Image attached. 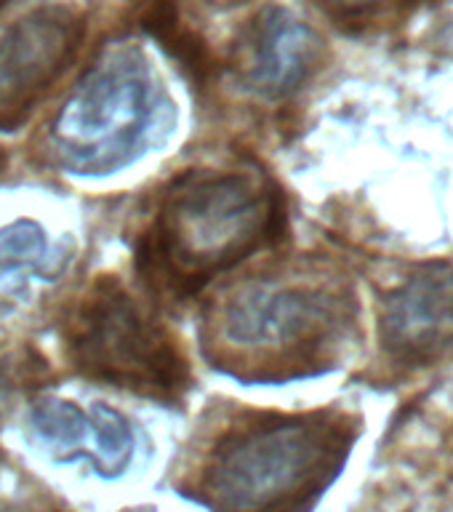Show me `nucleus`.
Here are the masks:
<instances>
[{
  "mask_svg": "<svg viewBox=\"0 0 453 512\" xmlns=\"http://www.w3.org/2000/svg\"><path fill=\"white\" fill-rule=\"evenodd\" d=\"M379 336L400 366L424 368L451 358L453 264H427L384 296Z\"/></svg>",
  "mask_w": 453,
  "mask_h": 512,
  "instance_id": "0eeeda50",
  "label": "nucleus"
},
{
  "mask_svg": "<svg viewBox=\"0 0 453 512\" xmlns=\"http://www.w3.org/2000/svg\"><path fill=\"white\" fill-rule=\"evenodd\" d=\"M0 166H3V155H0Z\"/></svg>",
  "mask_w": 453,
  "mask_h": 512,
  "instance_id": "4468645a",
  "label": "nucleus"
},
{
  "mask_svg": "<svg viewBox=\"0 0 453 512\" xmlns=\"http://www.w3.org/2000/svg\"><path fill=\"white\" fill-rule=\"evenodd\" d=\"M142 27L190 72L192 80L208 83L216 72V59L211 48L190 24L182 22L176 0H144Z\"/></svg>",
  "mask_w": 453,
  "mask_h": 512,
  "instance_id": "9d476101",
  "label": "nucleus"
},
{
  "mask_svg": "<svg viewBox=\"0 0 453 512\" xmlns=\"http://www.w3.org/2000/svg\"><path fill=\"white\" fill-rule=\"evenodd\" d=\"M355 430L334 411L262 416L208 454L200 502L214 512H307L350 456Z\"/></svg>",
  "mask_w": 453,
  "mask_h": 512,
  "instance_id": "f03ea898",
  "label": "nucleus"
},
{
  "mask_svg": "<svg viewBox=\"0 0 453 512\" xmlns=\"http://www.w3.org/2000/svg\"><path fill=\"white\" fill-rule=\"evenodd\" d=\"M86 38V16L67 3H43L0 27V131L24 123L62 78Z\"/></svg>",
  "mask_w": 453,
  "mask_h": 512,
  "instance_id": "423d86ee",
  "label": "nucleus"
},
{
  "mask_svg": "<svg viewBox=\"0 0 453 512\" xmlns=\"http://www.w3.org/2000/svg\"><path fill=\"white\" fill-rule=\"evenodd\" d=\"M283 219L280 192L254 171H187L139 238L136 264L155 291L187 299L214 275L278 243Z\"/></svg>",
  "mask_w": 453,
  "mask_h": 512,
  "instance_id": "f257e3e1",
  "label": "nucleus"
},
{
  "mask_svg": "<svg viewBox=\"0 0 453 512\" xmlns=\"http://www.w3.org/2000/svg\"><path fill=\"white\" fill-rule=\"evenodd\" d=\"M0 512H64L43 494H0Z\"/></svg>",
  "mask_w": 453,
  "mask_h": 512,
  "instance_id": "f8f14e48",
  "label": "nucleus"
},
{
  "mask_svg": "<svg viewBox=\"0 0 453 512\" xmlns=\"http://www.w3.org/2000/svg\"><path fill=\"white\" fill-rule=\"evenodd\" d=\"M48 254L46 230L38 222L19 219L0 230V278L38 270Z\"/></svg>",
  "mask_w": 453,
  "mask_h": 512,
  "instance_id": "9b49d317",
  "label": "nucleus"
},
{
  "mask_svg": "<svg viewBox=\"0 0 453 512\" xmlns=\"http://www.w3.org/2000/svg\"><path fill=\"white\" fill-rule=\"evenodd\" d=\"M320 3H326L331 11L342 16H363L371 14L374 8H379L387 0H320Z\"/></svg>",
  "mask_w": 453,
  "mask_h": 512,
  "instance_id": "ddd939ff",
  "label": "nucleus"
},
{
  "mask_svg": "<svg viewBox=\"0 0 453 512\" xmlns=\"http://www.w3.org/2000/svg\"><path fill=\"white\" fill-rule=\"evenodd\" d=\"M352 326L350 299L312 280L262 278L216 304L214 360L248 382H286L331 363Z\"/></svg>",
  "mask_w": 453,
  "mask_h": 512,
  "instance_id": "7ed1b4c3",
  "label": "nucleus"
},
{
  "mask_svg": "<svg viewBox=\"0 0 453 512\" xmlns=\"http://www.w3.org/2000/svg\"><path fill=\"white\" fill-rule=\"evenodd\" d=\"M30 430L59 462L86 456L104 478H118L134 459V430L115 408L96 403L83 411L72 400L43 398L30 408Z\"/></svg>",
  "mask_w": 453,
  "mask_h": 512,
  "instance_id": "1a4fd4ad",
  "label": "nucleus"
},
{
  "mask_svg": "<svg viewBox=\"0 0 453 512\" xmlns=\"http://www.w3.org/2000/svg\"><path fill=\"white\" fill-rule=\"evenodd\" d=\"M67 358L94 382L147 398L176 400L190 387V368L168 328L115 278H99L70 312Z\"/></svg>",
  "mask_w": 453,
  "mask_h": 512,
  "instance_id": "39448f33",
  "label": "nucleus"
},
{
  "mask_svg": "<svg viewBox=\"0 0 453 512\" xmlns=\"http://www.w3.org/2000/svg\"><path fill=\"white\" fill-rule=\"evenodd\" d=\"M174 120L166 91L139 51H115L72 88L48 128V158L83 176L134 163Z\"/></svg>",
  "mask_w": 453,
  "mask_h": 512,
  "instance_id": "20e7f679",
  "label": "nucleus"
},
{
  "mask_svg": "<svg viewBox=\"0 0 453 512\" xmlns=\"http://www.w3.org/2000/svg\"><path fill=\"white\" fill-rule=\"evenodd\" d=\"M323 56V40L288 8H264L240 35L232 67L240 83L267 99L294 94Z\"/></svg>",
  "mask_w": 453,
  "mask_h": 512,
  "instance_id": "6e6552de",
  "label": "nucleus"
}]
</instances>
